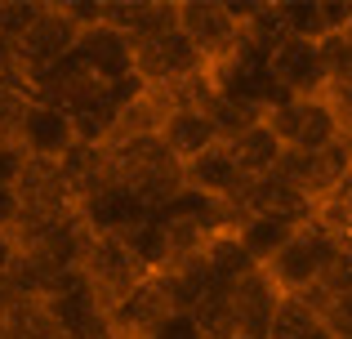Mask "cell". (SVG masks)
Segmentation results:
<instances>
[{
	"instance_id": "obj_1",
	"label": "cell",
	"mask_w": 352,
	"mask_h": 339,
	"mask_svg": "<svg viewBox=\"0 0 352 339\" xmlns=\"http://www.w3.org/2000/svg\"><path fill=\"white\" fill-rule=\"evenodd\" d=\"M335 250H339V237L326 232V228L312 219V223H303L299 232H294V241L285 245L263 272L281 295H308V290H317L321 281H326L330 263H335Z\"/></svg>"
},
{
	"instance_id": "obj_2",
	"label": "cell",
	"mask_w": 352,
	"mask_h": 339,
	"mask_svg": "<svg viewBox=\"0 0 352 339\" xmlns=\"http://www.w3.org/2000/svg\"><path fill=\"white\" fill-rule=\"evenodd\" d=\"M179 32L192 41L210 72H219L241 50V18L223 0H179Z\"/></svg>"
},
{
	"instance_id": "obj_3",
	"label": "cell",
	"mask_w": 352,
	"mask_h": 339,
	"mask_svg": "<svg viewBox=\"0 0 352 339\" xmlns=\"http://www.w3.org/2000/svg\"><path fill=\"white\" fill-rule=\"evenodd\" d=\"M80 277L89 281V290H94V295L103 299V308L112 313L120 299L143 286L147 272H143V263L134 259V250L125 245V237H94L85 259H80Z\"/></svg>"
},
{
	"instance_id": "obj_4",
	"label": "cell",
	"mask_w": 352,
	"mask_h": 339,
	"mask_svg": "<svg viewBox=\"0 0 352 339\" xmlns=\"http://www.w3.org/2000/svg\"><path fill=\"white\" fill-rule=\"evenodd\" d=\"M76 41H80V27L72 23L67 5H63V0H50L45 18H41V23H36L27 36H23V41L14 45L18 76H23L27 85H32V80H41L45 72H54L63 58H72Z\"/></svg>"
},
{
	"instance_id": "obj_5",
	"label": "cell",
	"mask_w": 352,
	"mask_h": 339,
	"mask_svg": "<svg viewBox=\"0 0 352 339\" xmlns=\"http://www.w3.org/2000/svg\"><path fill=\"white\" fill-rule=\"evenodd\" d=\"M267 80L276 94L285 98H326L330 72L321 58V41H303V36H285L272 54H267Z\"/></svg>"
},
{
	"instance_id": "obj_6",
	"label": "cell",
	"mask_w": 352,
	"mask_h": 339,
	"mask_svg": "<svg viewBox=\"0 0 352 339\" xmlns=\"http://www.w3.org/2000/svg\"><path fill=\"white\" fill-rule=\"evenodd\" d=\"M201 72H210L206 58L192 50V41L179 27L134 45V76L143 80L147 89H174V85H183V80L201 76Z\"/></svg>"
},
{
	"instance_id": "obj_7",
	"label": "cell",
	"mask_w": 352,
	"mask_h": 339,
	"mask_svg": "<svg viewBox=\"0 0 352 339\" xmlns=\"http://www.w3.org/2000/svg\"><path fill=\"white\" fill-rule=\"evenodd\" d=\"M36 304H41L45 317L63 331V339H103L112 331V326H107L103 299L89 290V281L80 277V268L67 272V277L58 281V290L45 295V299H36Z\"/></svg>"
},
{
	"instance_id": "obj_8",
	"label": "cell",
	"mask_w": 352,
	"mask_h": 339,
	"mask_svg": "<svg viewBox=\"0 0 352 339\" xmlns=\"http://www.w3.org/2000/svg\"><path fill=\"white\" fill-rule=\"evenodd\" d=\"M276 174H285L312 206H321V201H330L348 183V174H352V139L344 134V139L330 143L326 152H285V161H281Z\"/></svg>"
},
{
	"instance_id": "obj_9",
	"label": "cell",
	"mask_w": 352,
	"mask_h": 339,
	"mask_svg": "<svg viewBox=\"0 0 352 339\" xmlns=\"http://www.w3.org/2000/svg\"><path fill=\"white\" fill-rule=\"evenodd\" d=\"M18 148H23L32 161H54V166H63V161L80 148V130H76V121H72L67 107L50 103V98H36V103L27 107Z\"/></svg>"
},
{
	"instance_id": "obj_10",
	"label": "cell",
	"mask_w": 352,
	"mask_h": 339,
	"mask_svg": "<svg viewBox=\"0 0 352 339\" xmlns=\"http://www.w3.org/2000/svg\"><path fill=\"white\" fill-rule=\"evenodd\" d=\"M72 58H76L89 76H98L103 85L138 80L134 76V41H129L125 32H116V27H107V23L85 27L80 41H76V50H72Z\"/></svg>"
},
{
	"instance_id": "obj_11",
	"label": "cell",
	"mask_w": 352,
	"mask_h": 339,
	"mask_svg": "<svg viewBox=\"0 0 352 339\" xmlns=\"http://www.w3.org/2000/svg\"><path fill=\"white\" fill-rule=\"evenodd\" d=\"M170 313H179V304H174V295H170V281L147 277L134 295H125L112 313H107V326H112V335H120V339H147Z\"/></svg>"
},
{
	"instance_id": "obj_12",
	"label": "cell",
	"mask_w": 352,
	"mask_h": 339,
	"mask_svg": "<svg viewBox=\"0 0 352 339\" xmlns=\"http://www.w3.org/2000/svg\"><path fill=\"white\" fill-rule=\"evenodd\" d=\"M245 174H241L236 157L228 143H214L210 152L183 161V188L197 192V197H210V201H223V206H236L241 192H245Z\"/></svg>"
},
{
	"instance_id": "obj_13",
	"label": "cell",
	"mask_w": 352,
	"mask_h": 339,
	"mask_svg": "<svg viewBox=\"0 0 352 339\" xmlns=\"http://www.w3.org/2000/svg\"><path fill=\"white\" fill-rule=\"evenodd\" d=\"M76 215H80V223H85L94 237H125L134 223L147 219V206L120 179H112L98 192H89V197L76 206Z\"/></svg>"
},
{
	"instance_id": "obj_14",
	"label": "cell",
	"mask_w": 352,
	"mask_h": 339,
	"mask_svg": "<svg viewBox=\"0 0 352 339\" xmlns=\"http://www.w3.org/2000/svg\"><path fill=\"white\" fill-rule=\"evenodd\" d=\"M236 210H241V219L245 215H272V219H294V223H312V219H317V206H312L285 174H267V179L245 183Z\"/></svg>"
},
{
	"instance_id": "obj_15",
	"label": "cell",
	"mask_w": 352,
	"mask_h": 339,
	"mask_svg": "<svg viewBox=\"0 0 352 339\" xmlns=\"http://www.w3.org/2000/svg\"><path fill=\"white\" fill-rule=\"evenodd\" d=\"M276 304H281V290L267 281L263 268H254L250 277H241L232 286V308H236L241 339H267L272 317H276Z\"/></svg>"
},
{
	"instance_id": "obj_16",
	"label": "cell",
	"mask_w": 352,
	"mask_h": 339,
	"mask_svg": "<svg viewBox=\"0 0 352 339\" xmlns=\"http://www.w3.org/2000/svg\"><path fill=\"white\" fill-rule=\"evenodd\" d=\"M161 143L174 152V161L183 166V161L210 152L214 143H223V139H219L210 112H201V107H170V116H165V125H161Z\"/></svg>"
},
{
	"instance_id": "obj_17",
	"label": "cell",
	"mask_w": 352,
	"mask_h": 339,
	"mask_svg": "<svg viewBox=\"0 0 352 339\" xmlns=\"http://www.w3.org/2000/svg\"><path fill=\"white\" fill-rule=\"evenodd\" d=\"M303 223H294V219H272V215H245L236 223V241L241 250L254 259V268H267V263L276 259V254L285 250V245L294 241V232H299Z\"/></svg>"
},
{
	"instance_id": "obj_18",
	"label": "cell",
	"mask_w": 352,
	"mask_h": 339,
	"mask_svg": "<svg viewBox=\"0 0 352 339\" xmlns=\"http://www.w3.org/2000/svg\"><path fill=\"white\" fill-rule=\"evenodd\" d=\"M232 148V157H236V166H241V174H245L250 183L254 179H267V174H276L281 170V161H285V143L276 139L267 125H254V130H245L236 143H228Z\"/></svg>"
},
{
	"instance_id": "obj_19",
	"label": "cell",
	"mask_w": 352,
	"mask_h": 339,
	"mask_svg": "<svg viewBox=\"0 0 352 339\" xmlns=\"http://www.w3.org/2000/svg\"><path fill=\"white\" fill-rule=\"evenodd\" d=\"M267 339H335V331L317 304H308L303 295H281Z\"/></svg>"
},
{
	"instance_id": "obj_20",
	"label": "cell",
	"mask_w": 352,
	"mask_h": 339,
	"mask_svg": "<svg viewBox=\"0 0 352 339\" xmlns=\"http://www.w3.org/2000/svg\"><path fill=\"white\" fill-rule=\"evenodd\" d=\"M125 245L134 250V259L143 263L147 277H165V272H170V263H174V254H170V228H165L161 215H147L143 223L129 228Z\"/></svg>"
},
{
	"instance_id": "obj_21",
	"label": "cell",
	"mask_w": 352,
	"mask_h": 339,
	"mask_svg": "<svg viewBox=\"0 0 352 339\" xmlns=\"http://www.w3.org/2000/svg\"><path fill=\"white\" fill-rule=\"evenodd\" d=\"M344 139V121H339L330 98H303V125L290 152H326L330 143Z\"/></svg>"
},
{
	"instance_id": "obj_22",
	"label": "cell",
	"mask_w": 352,
	"mask_h": 339,
	"mask_svg": "<svg viewBox=\"0 0 352 339\" xmlns=\"http://www.w3.org/2000/svg\"><path fill=\"white\" fill-rule=\"evenodd\" d=\"M263 112H267V103L245 98V94H219L214 103H210V121H214V130H219L223 143H236L245 130L263 125Z\"/></svg>"
},
{
	"instance_id": "obj_23",
	"label": "cell",
	"mask_w": 352,
	"mask_h": 339,
	"mask_svg": "<svg viewBox=\"0 0 352 339\" xmlns=\"http://www.w3.org/2000/svg\"><path fill=\"white\" fill-rule=\"evenodd\" d=\"M206 259H210V272H214L219 286H236L241 277L254 272V259H250V254L241 250V241H236V228H232V232H214V237H210Z\"/></svg>"
},
{
	"instance_id": "obj_24",
	"label": "cell",
	"mask_w": 352,
	"mask_h": 339,
	"mask_svg": "<svg viewBox=\"0 0 352 339\" xmlns=\"http://www.w3.org/2000/svg\"><path fill=\"white\" fill-rule=\"evenodd\" d=\"M197 322H201V335L206 339H241L236 331V308H232V286H214L197 308Z\"/></svg>"
},
{
	"instance_id": "obj_25",
	"label": "cell",
	"mask_w": 352,
	"mask_h": 339,
	"mask_svg": "<svg viewBox=\"0 0 352 339\" xmlns=\"http://www.w3.org/2000/svg\"><path fill=\"white\" fill-rule=\"evenodd\" d=\"M36 103L32 85L5 76L0 80V143H18L23 139V121H27V107Z\"/></svg>"
},
{
	"instance_id": "obj_26",
	"label": "cell",
	"mask_w": 352,
	"mask_h": 339,
	"mask_svg": "<svg viewBox=\"0 0 352 339\" xmlns=\"http://www.w3.org/2000/svg\"><path fill=\"white\" fill-rule=\"evenodd\" d=\"M45 9H50V0H0V41L18 45L45 18Z\"/></svg>"
},
{
	"instance_id": "obj_27",
	"label": "cell",
	"mask_w": 352,
	"mask_h": 339,
	"mask_svg": "<svg viewBox=\"0 0 352 339\" xmlns=\"http://www.w3.org/2000/svg\"><path fill=\"white\" fill-rule=\"evenodd\" d=\"M281 5L285 36H303V41H326L321 27V0H276Z\"/></svg>"
},
{
	"instance_id": "obj_28",
	"label": "cell",
	"mask_w": 352,
	"mask_h": 339,
	"mask_svg": "<svg viewBox=\"0 0 352 339\" xmlns=\"http://www.w3.org/2000/svg\"><path fill=\"white\" fill-rule=\"evenodd\" d=\"M317 223L326 228V232H335V237H352V174H348V183L335 192V197L317 206Z\"/></svg>"
},
{
	"instance_id": "obj_29",
	"label": "cell",
	"mask_w": 352,
	"mask_h": 339,
	"mask_svg": "<svg viewBox=\"0 0 352 339\" xmlns=\"http://www.w3.org/2000/svg\"><path fill=\"white\" fill-rule=\"evenodd\" d=\"M147 339H206V335H201L197 313H183V308H179V313H170Z\"/></svg>"
},
{
	"instance_id": "obj_30",
	"label": "cell",
	"mask_w": 352,
	"mask_h": 339,
	"mask_svg": "<svg viewBox=\"0 0 352 339\" xmlns=\"http://www.w3.org/2000/svg\"><path fill=\"white\" fill-rule=\"evenodd\" d=\"M27 152L18 148V143H0V183H9V188H18V179H23L27 170Z\"/></svg>"
},
{
	"instance_id": "obj_31",
	"label": "cell",
	"mask_w": 352,
	"mask_h": 339,
	"mask_svg": "<svg viewBox=\"0 0 352 339\" xmlns=\"http://www.w3.org/2000/svg\"><path fill=\"white\" fill-rule=\"evenodd\" d=\"M18 223H23V197L18 188L0 183V232H18Z\"/></svg>"
},
{
	"instance_id": "obj_32",
	"label": "cell",
	"mask_w": 352,
	"mask_h": 339,
	"mask_svg": "<svg viewBox=\"0 0 352 339\" xmlns=\"http://www.w3.org/2000/svg\"><path fill=\"white\" fill-rule=\"evenodd\" d=\"M18 304H23V295H18L14 277H0V326H9V317L18 313Z\"/></svg>"
},
{
	"instance_id": "obj_33",
	"label": "cell",
	"mask_w": 352,
	"mask_h": 339,
	"mask_svg": "<svg viewBox=\"0 0 352 339\" xmlns=\"http://www.w3.org/2000/svg\"><path fill=\"white\" fill-rule=\"evenodd\" d=\"M18 254H23V245H18L14 232H0V277H9L18 263Z\"/></svg>"
},
{
	"instance_id": "obj_34",
	"label": "cell",
	"mask_w": 352,
	"mask_h": 339,
	"mask_svg": "<svg viewBox=\"0 0 352 339\" xmlns=\"http://www.w3.org/2000/svg\"><path fill=\"white\" fill-rule=\"evenodd\" d=\"M344 41H348V45H352V23H348V32H344Z\"/></svg>"
},
{
	"instance_id": "obj_35",
	"label": "cell",
	"mask_w": 352,
	"mask_h": 339,
	"mask_svg": "<svg viewBox=\"0 0 352 339\" xmlns=\"http://www.w3.org/2000/svg\"><path fill=\"white\" fill-rule=\"evenodd\" d=\"M0 339H5V326H0Z\"/></svg>"
}]
</instances>
